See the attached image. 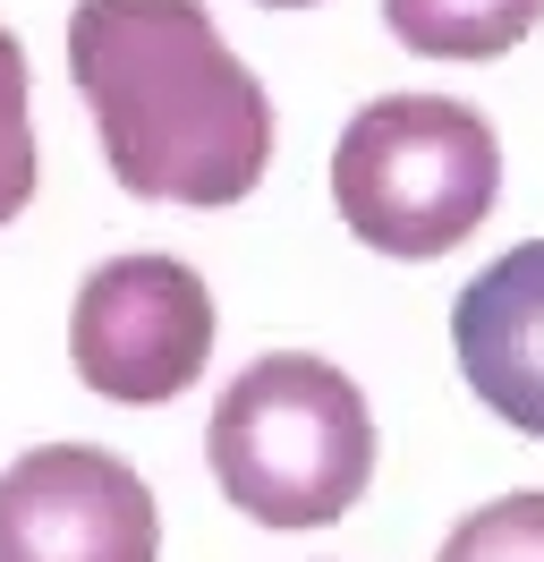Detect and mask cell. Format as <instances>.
<instances>
[{"instance_id":"1","label":"cell","mask_w":544,"mask_h":562,"mask_svg":"<svg viewBox=\"0 0 544 562\" xmlns=\"http://www.w3.org/2000/svg\"><path fill=\"white\" fill-rule=\"evenodd\" d=\"M68 77L136 205H238L272 162V94L204 0H77Z\"/></svg>"},{"instance_id":"2","label":"cell","mask_w":544,"mask_h":562,"mask_svg":"<svg viewBox=\"0 0 544 562\" xmlns=\"http://www.w3.org/2000/svg\"><path fill=\"white\" fill-rule=\"evenodd\" d=\"M204 452H213V477L247 520L324 528L374 477V409L332 358L272 350L222 384Z\"/></svg>"},{"instance_id":"3","label":"cell","mask_w":544,"mask_h":562,"mask_svg":"<svg viewBox=\"0 0 544 562\" xmlns=\"http://www.w3.org/2000/svg\"><path fill=\"white\" fill-rule=\"evenodd\" d=\"M502 196V137L476 103L383 94L332 145V205L374 256H451Z\"/></svg>"},{"instance_id":"4","label":"cell","mask_w":544,"mask_h":562,"mask_svg":"<svg viewBox=\"0 0 544 562\" xmlns=\"http://www.w3.org/2000/svg\"><path fill=\"white\" fill-rule=\"evenodd\" d=\"M68 358L86 392L120 401V409H154L204 375L213 358V290L188 273L179 256H111L86 273L77 307H68Z\"/></svg>"},{"instance_id":"5","label":"cell","mask_w":544,"mask_h":562,"mask_svg":"<svg viewBox=\"0 0 544 562\" xmlns=\"http://www.w3.org/2000/svg\"><path fill=\"white\" fill-rule=\"evenodd\" d=\"M154 486L102 443H34L0 469V562H154Z\"/></svg>"},{"instance_id":"6","label":"cell","mask_w":544,"mask_h":562,"mask_svg":"<svg viewBox=\"0 0 544 562\" xmlns=\"http://www.w3.org/2000/svg\"><path fill=\"white\" fill-rule=\"evenodd\" d=\"M451 350L494 418L519 435H544V239H519L460 290Z\"/></svg>"},{"instance_id":"7","label":"cell","mask_w":544,"mask_h":562,"mask_svg":"<svg viewBox=\"0 0 544 562\" xmlns=\"http://www.w3.org/2000/svg\"><path fill=\"white\" fill-rule=\"evenodd\" d=\"M544 0H383V26L426 60H502Z\"/></svg>"},{"instance_id":"8","label":"cell","mask_w":544,"mask_h":562,"mask_svg":"<svg viewBox=\"0 0 544 562\" xmlns=\"http://www.w3.org/2000/svg\"><path fill=\"white\" fill-rule=\"evenodd\" d=\"M434 562H544V494H502L442 537Z\"/></svg>"},{"instance_id":"9","label":"cell","mask_w":544,"mask_h":562,"mask_svg":"<svg viewBox=\"0 0 544 562\" xmlns=\"http://www.w3.org/2000/svg\"><path fill=\"white\" fill-rule=\"evenodd\" d=\"M34 196V111H26V52L0 26V222H18Z\"/></svg>"},{"instance_id":"10","label":"cell","mask_w":544,"mask_h":562,"mask_svg":"<svg viewBox=\"0 0 544 562\" xmlns=\"http://www.w3.org/2000/svg\"><path fill=\"white\" fill-rule=\"evenodd\" d=\"M264 9H315V0H264Z\"/></svg>"}]
</instances>
